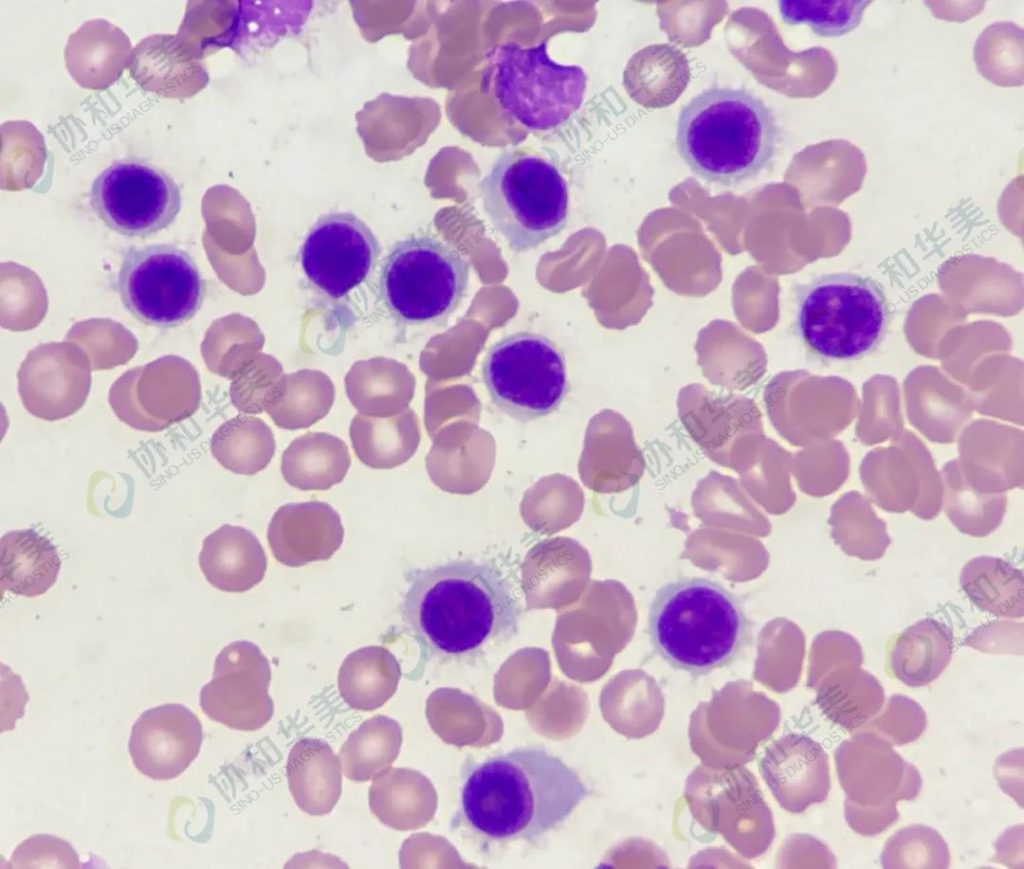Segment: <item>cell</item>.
<instances>
[{
	"label": "cell",
	"instance_id": "cell-1",
	"mask_svg": "<svg viewBox=\"0 0 1024 869\" xmlns=\"http://www.w3.org/2000/svg\"><path fill=\"white\" fill-rule=\"evenodd\" d=\"M407 581L403 622L432 657L472 660L518 633L521 604L509 579L492 563L450 561L416 569Z\"/></svg>",
	"mask_w": 1024,
	"mask_h": 869
},
{
	"label": "cell",
	"instance_id": "cell-2",
	"mask_svg": "<svg viewBox=\"0 0 1024 869\" xmlns=\"http://www.w3.org/2000/svg\"><path fill=\"white\" fill-rule=\"evenodd\" d=\"M589 791L547 750L517 747L475 764L460 792L463 821L483 838L533 840L562 825Z\"/></svg>",
	"mask_w": 1024,
	"mask_h": 869
},
{
	"label": "cell",
	"instance_id": "cell-3",
	"mask_svg": "<svg viewBox=\"0 0 1024 869\" xmlns=\"http://www.w3.org/2000/svg\"><path fill=\"white\" fill-rule=\"evenodd\" d=\"M780 141L776 115L743 88L711 87L682 107L676 149L692 173L722 186L757 177Z\"/></svg>",
	"mask_w": 1024,
	"mask_h": 869
},
{
	"label": "cell",
	"instance_id": "cell-4",
	"mask_svg": "<svg viewBox=\"0 0 1024 869\" xmlns=\"http://www.w3.org/2000/svg\"><path fill=\"white\" fill-rule=\"evenodd\" d=\"M648 634L671 667L702 676L730 665L750 647L753 623L741 598L721 583L682 577L656 591Z\"/></svg>",
	"mask_w": 1024,
	"mask_h": 869
},
{
	"label": "cell",
	"instance_id": "cell-5",
	"mask_svg": "<svg viewBox=\"0 0 1024 869\" xmlns=\"http://www.w3.org/2000/svg\"><path fill=\"white\" fill-rule=\"evenodd\" d=\"M478 189L491 224L515 252L539 247L566 226L567 182L554 162L530 148L505 151Z\"/></svg>",
	"mask_w": 1024,
	"mask_h": 869
},
{
	"label": "cell",
	"instance_id": "cell-6",
	"mask_svg": "<svg viewBox=\"0 0 1024 869\" xmlns=\"http://www.w3.org/2000/svg\"><path fill=\"white\" fill-rule=\"evenodd\" d=\"M795 299L803 341L828 359L853 360L870 353L891 318L882 286L854 273L820 275L799 285Z\"/></svg>",
	"mask_w": 1024,
	"mask_h": 869
},
{
	"label": "cell",
	"instance_id": "cell-7",
	"mask_svg": "<svg viewBox=\"0 0 1024 869\" xmlns=\"http://www.w3.org/2000/svg\"><path fill=\"white\" fill-rule=\"evenodd\" d=\"M469 278L470 264L452 244L433 235H411L384 259L380 293L403 323H442L463 301Z\"/></svg>",
	"mask_w": 1024,
	"mask_h": 869
},
{
	"label": "cell",
	"instance_id": "cell-8",
	"mask_svg": "<svg viewBox=\"0 0 1024 869\" xmlns=\"http://www.w3.org/2000/svg\"><path fill=\"white\" fill-rule=\"evenodd\" d=\"M587 75L552 60L543 40L533 47L505 43L496 52L493 92L502 112L533 131L558 127L581 107Z\"/></svg>",
	"mask_w": 1024,
	"mask_h": 869
},
{
	"label": "cell",
	"instance_id": "cell-9",
	"mask_svg": "<svg viewBox=\"0 0 1024 869\" xmlns=\"http://www.w3.org/2000/svg\"><path fill=\"white\" fill-rule=\"evenodd\" d=\"M482 378L494 405L522 422L556 411L569 387L563 352L546 336L527 331L505 336L489 348Z\"/></svg>",
	"mask_w": 1024,
	"mask_h": 869
},
{
	"label": "cell",
	"instance_id": "cell-10",
	"mask_svg": "<svg viewBox=\"0 0 1024 869\" xmlns=\"http://www.w3.org/2000/svg\"><path fill=\"white\" fill-rule=\"evenodd\" d=\"M124 308L139 322L172 328L201 309L206 285L194 258L174 244L129 248L116 280Z\"/></svg>",
	"mask_w": 1024,
	"mask_h": 869
},
{
	"label": "cell",
	"instance_id": "cell-11",
	"mask_svg": "<svg viewBox=\"0 0 1024 869\" xmlns=\"http://www.w3.org/2000/svg\"><path fill=\"white\" fill-rule=\"evenodd\" d=\"M181 191L161 169L142 162L117 161L93 181L90 204L111 230L144 238L169 227L181 209Z\"/></svg>",
	"mask_w": 1024,
	"mask_h": 869
},
{
	"label": "cell",
	"instance_id": "cell-12",
	"mask_svg": "<svg viewBox=\"0 0 1024 869\" xmlns=\"http://www.w3.org/2000/svg\"><path fill=\"white\" fill-rule=\"evenodd\" d=\"M270 681L271 666L260 648L246 640L232 642L217 655L212 679L201 688V709L231 729L257 731L274 713Z\"/></svg>",
	"mask_w": 1024,
	"mask_h": 869
},
{
	"label": "cell",
	"instance_id": "cell-13",
	"mask_svg": "<svg viewBox=\"0 0 1024 869\" xmlns=\"http://www.w3.org/2000/svg\"><path fill=\"white\" fill-rule=\"evenodd\" d=\"M378 241L361 219L347 212L321 216L301 245L299 258L306 277L337 299L359 286L379 255Z\"/></svg>",
	"mask_w": 1024,
	"mask_h": 869
},
{
	"label": "cell",
	"instance_id": "cell-14",
	"mask_svg": "<svg viewBox=\"0 0 1024 869\" xmlns=\"http://www.w3.org/2000/svg\"><path fill=\"white\" fill-rule=\"evenodd\" d=\"M839 783L852 803L872 807L893 797L915 799L922 780L917 768L904 761L892 744L860 729L835 751Z\"/></svg>",
	"mask_w": 1024,
	"mask_h": 869
},
{
	"label": "cell",
	"instance_id": "cell-15",
	"mask_svg": "<svg viewBox=\"0 0 1024 869\" xmlns=\"http://www.w3.org/2000/svg\"><path fill=\"white\" fill-rule=\"evenodd\" d=\"M203 740L194 712L177 703L144 711L132 726L128 750L135 768L156 781L172 780L196 759Z\"/></svg>",
	"mask_w": 1024,
	"mask_h": 869
},
{
	"label": "cell",
	"instance_id": "cell-16",
	"mask_svg": "<svg viewBox=\"0 0 1024 869\" xmlns=\"http://www.w3.org/2000/svg\"><path fill=\"white\" fill-rule=\"evenodd\" d=\"M677 409L692 440L711 461L726 468L737 443L764 433L759 407L738 394H719L691 385L679 392Z\"/></svg>",
	"mask_w": 1024,
	"mask_h": 869
},
{
	"label": "cell",
	"instance_id": "cell-17",
	"mask_svg": "<svg viewBox=\"0 0 1024 869\" xmlns=\"http://www.w3.org/2000/svg\"><path fill=\"white\" fill-rule=\"evenodd\" d=\"M759 769L779 804L790 812H803L828 797V754L806 735L787 734L768 745Z\"/></svg>",
	"mask_w": 1024,
	"mask_h": 869
},
{
	"label": "cell",
	"instance_id": "cell-18",
	"mask_svg": "<svg viewBox=\"0 0 1024 869\" xmlns=\"http://www.w3.org/2000/svg\"><path fill=\"white\" fill-rule=\"evenodd\" d=\"M591 573L588 551L569 537L535 544L521 565V587L528 609L560 611L576 602L587 588Z\"/></svg>",
	"mask_w": 1024,
	"mask_h": 869
},
{
	"label": "cell",
	"instance_id": "cell-19",
	"mask_svg": "<svg viewBox=\"0 0 1024 869\" xmlns=\"http://www.w3.org/2000/svg\"><path fill=\"white\" fill-rule=\"evenodd\" d=\"M90 377L76 359L61 348L33 352L19 373L18 392L25 409L46 421L78 412L88 397Z\"/></svg>",
	"mask_w": 1024,
	"mask_h": 869
},
{
	"label": "cell",
	"instance_id": "cell-20",
	"mask_svg": "<svg viewBox=\"0 0 1024 869\" xmlns=\"http://www.w3.org/2000/svg\"><path fill=\"white\" fill-rule=\"evenodd\" d=\"M275 559L289 567L330 559L341 547L344 528L328 503L308 501L279 507L267 531Z\"/></svg>",
	"mask_w": 1024,
	"mask_h": 869
},
{
	"label": "cell",
	"instance_id": "cell-21",
	"mask_svg": "<svg viewBox=\"0 0 1024 869\" xmlns=\"http://www.w3.org/2000/svg\"><path fill=\"white\" fill-rule=\"evenodd\" d=\"M582 461L583 482L599 493L625 491L637 484L645 470L630 423L612 410H603L591 421Z\"/></svg>",
	"mask_w": 1024,
	"mask_h": 869
},
{
	"label": "cell",
	"instance_id": "cell-22",
	"mask_svg": "<svg viewBox=\"0 0 1024 869\" xmlns=\"http://www.w3.org/2000/svg\"><path fill=\"white\" fill-rule=\"evenodd\" d=\"M128 68L144 91L163 98H190L209 80L202 60L187 52L176 34L142 39L132 50Z\"/></svg>",
	"mask_w": 1024,
	"mask_h": 869
},
{
	"label": "cell",
	"instance_id": "cell-23",
	"mask_svg": "<svg viewBox=\"0 0 1024 869\" xmlns=\"http://www.w3.org/2000/svg\"><path fill=\"white\" fill-rule=\"evenodd\" d=\"M132 45L116 25L102 19L84 22L70 34L64 49L67 71L85 89L104 90L129 66Z\"/></svg>",
	"mask_w": 1024,
	"mask_h": 869
},
{
	"label": "cell",
	"instance_id": "cell-24",
	"mask_svg": "<svg viewBox=\"0 0 1024 869\" xmlns=\"http://www.w3.org/2000/svg\"><path fill=\"white\" fill-rule=\"evenodd\" d=\"M199 566L213 587L224 592L242 593L263 580L267 558L259 540L250 530L225 524L203 540Z\"/></svg>",
	"mask_w": 1024,
	"mask_h": 869
},
{
	"label": "cell",
	"instance_id": "cell-25",
	"mask_svg": "<svg viewBox=\"0 0 1024 869\" xmlns=\"http://www.w3.org/2000/svg\"><path fill=\"white\" fill-rule=\"evenodd\" d=\"M286 776L292 797L303 812L322 816L336 806L342 791V766L326 741L298 740L289 752Z\"/></svg>",
	"mask_w": 1024,
	"mask_h": 869
},
{
	"label": "cell",
	"instance_id": "cell-26",
	"mask_svg": "<svg viewBox=\"0 0 1024 869\" xmlns=\"http://www.w3.org/2000/svg\"><path fill=\"white\" fill-rule=\"evenodd\" d=\"M61 560L56 546L34 529L5 533L0 540V588L33 598L57 581Z\"/></svg>",
	"mask_w": 1024,
	"mask_h": 869
},
{
	"label": "cell",
	"instance_id": "cell-27",
	"mask_svg": "<svg viewBox=\"0 0 1024 869\" xmlns=\"http://www.w3.org/2000/svg\"><path fill=\"white\" fill-rule=\"evenodd\" d=\"M690 81L684 52L669 44H653L637 51L624 70L623 84L633 101L646 109L673 104Z\"/></svg>",
	"mask_w": 1024,
	"mask_h": 869
},
{
	"label": "cell",
	"instance_id": "cell-28",
	"mask_svg": "<svg viewBox=\"0 0 1024 869\" xmlns=\"http://www.w3.org/2000/svg\"><path fill=\"white\" fill-rule=\"evenodd\" d=\"M953 646V633L944 622L919 620L897 637L890 651V670L909 687L928 685L950 663Z\"/></svg>",
	"mask_w": 1024,
	"mask_h": 869
},
{
	"label": "cell",
	"instance_id": "cell-29",
	"mask_svg": "<svg viewBox=\"0 0 1024 869\" xmlns=\"http://www.w3.org/2000/svg\"><path fill=\"white\" fill-rule=\"evenodd\" d=\"M816 686V701L823 714L850 732L861 729L884 706L882 685L861 666L836 667Z\"/></svg>",
	"mask_w": 1024,
	"mask_h": 869
},
{
	"label": "cell",
	"instance_id": "cell-30",
	"mask_svg": "<svg viewBox=\"0 0 1024 869\" xmlns=\"http://www.w3.org/2000/svg\"><path fill=\"white\" fill-rule=\"evenodd\" d=\"M351 465L346 443L329 433L308 432L295 438L281 458V473L302 491L327 490L340 483Z\"/></svg>",
	"mask_w": 1024,
	"mask_h": 869
},
{
	"label": "cell",
	"instance_id": "cell-31",
	"mask_svg": "<svg viewBox=\"0 0 1024 869\" xmlns=\"http://www.w3.org/2000/svg\"><path fill=\"white\" fill-rule=\"evenodd\" d=\"M349 434L357 458L374 469L403 464L415 453L420 439L417 416L409 408L387 418L356 414Z\"/></svg>",
	"mask_w": 1024,
	"mask_h": 869
},
{
	"label": "cell",
	"instance_id": "cell-32",
	"mask_svg": "<svg viewBox=\"0 0 1024 869\" xmlns=\"http://www.w3.org/2000/svg\"><path fill=\"white\" fill-rule=\"evenodd\" d=\"M400 677V665L389 650L366 646L345 657L338 672V690L352 709L372 711L394 695Z\"/></svg>",
	"mask_w": 1024,
	"mask_h": 869
},
{
	"label": "cell",
	"instance_id": "cell-33",
	"mask_svg": "<svg viewBox=\"0 0 1024 869\" xmlns=\"http://www.w3.org/2000/svg\"><path fill=\"white\" fill-rule=\"evenodd\" d=\"M960 585L980 610L1004 618L1023 617V572L1008 561L990 556L973 558L961 570Z\"/></svg>",
	"mask_w": 1024,
	"mask_h": 869
},
{
	"label": "cell",
	"instance_id": "cell-34",
	"mask_svg": "<svg viewBox=\"0 0 1024 869\" xmlns=\"http://www.w3.org/2000/svg\"><path fill=\"white\" fill-rule=\"evenodd\" d=\"M275 448L271 428L260 418L246 414L221 424L210 441L213 457L225 469L241 475H254L265 469Z\"/></svg>",
	"mask_w": 1024,
	"mask_h": 869
},
{
	"label": "cell",
	"instance_id": "cell-35",
	"mask_svg": "<svg viewBox=\"0 0 1024 869\" xmlns=\"http://www.w3.org/2000/svg\"><path fill=\"white\" fill-rule=\"evenodd\" d=\"M402 735L399 724L384 715L365 720L339 751L346 778L366 782L385 771L396 759Z\"/></svg>",
	"mask_w": 1024,
	"mask_h": 869
},
{
	"label": "cell",
	"instance_id": "cell-36",
	"mask_svg": "<svg viewBox=\"0 0 1024 869\" xmlns=\"http://www.w3.org/2000/svg\"><path fill=\"white\" fill-rule=\"evenodd\" d=\"M973 59L978 72L990 83L1001 87L1022 86L1023 28L1012 21L989 24L975 41Z\"/></svg>",
	"mask_w": 1024,
	"mask_h": 869
},
{
	"label": "cell",
	"instance_id": "cell-37",
	"mask_svg": "<svg viewBox=\"0 0 1024 869\" xmlns=\"http://www.w3.org/2000/svg\"><path fill=\"white\" fill-rule=\"evenodd\" d=\"M334 388L321 375L302 373L279 391L266 413L282 429H305L324 418L334 402Z\"/></svg>",
	"mask_w": 1024,
	"mask_h": 869
},
{
	"label": "cell",
	"instance_id": "cell-38",
	"mask_svg": "<svg viewBox=\"0 0 1024 869\" xmlns=\"http://www.w3.org/2000/svg\"><path fill=\"white\" fill-rule=\"evenodd\" d=\"M583 503V493L573 481L545 480L525 493L521 514L535 532L553 534L579 518Z\"/></svg>",
	"mask_w": 1024,
	"mask_h": 869
},
{
	"label": "cell",
	"instance_id": "cell-39",
	"mask_svg": "<svg viewBox=\"0 0 1024 869\" xmlns=\"http://www.w3.org/2000/svg\"><path fill=\"white\" fill-rule=\"evenodd\" d=\"M135 398L146 417L171 426L198 410L201 390L191 373L179 378L154 375L141 385L139 392L135 386Z\"/></svg>",
	"mask_w": 1024,
	"mask_h": 869
},
{
	"label": "cell",
	"instance_id": "cell-40",
	"mask_svg": "<svg viewBox=\"0 0 1024 869\" xmlns=\"http://www.w3.org/2000/svg\"><path fill=\"white\" fill-rule=\"evenodd\" d=\"M870 0H781L779 13L791 26L806 24L818 36L838 37L861 22Z\"/></svg>",
	"mask_w": 1024,
	"mask_h": 869
},
{
	"label": "cell",
	"instance_id": "cell-41",
	"mask_svg": "<svg viewBox=\"0 0 1024 869\" xmlns=\"http://www.w3.org/2000/svg\"><path fill=\"white\" fill-rule=\"evenodd\" d=\"M378 367L358 366L346 380L347 396L360 414L387 418L407 409L412 398L411 387L393 375L379 372Z\"/></svg>",
	"mask_w": 1024,
	"mask_h": 869
},
{
	"label": "cell",
	"instance_id": "cell-42",
	"mask_svg": "<svg viewBox=\"0 0 1024 869\" xmlns=\"http://www.w3.org/2000/svg\"><path fill=\"white\" fill-rule=\"evenodd\" d=\"M883 868H948L950 852L941 834L932 827L913 824L899 829L885 843Z\"/></svg>",
	"mask_w": 1024,
	"mask_h": 869
},
{
	"label": "cell",
	"instance_id": "cell-43",
	"mask_svg": "<svg viewBox=\"0 0 1024 869\" xmlns=\"http://www.w3.org/2000/svg\"><path fill=\"white\" fill-rule=\"evenodd\" d=\"M411 779L410 771L390 768L376 776L369 787L370 810L388 827L398 830L410 828Z\"/></svg>",
	"mask_w": 1024,
	"mask_h": 869
},
{
	"label": "cell",
	"instance_id": "cell-44",
	"mask_svg": "<svg viewBox=\"0 0 1024 869\" xmlns=\"http://www.w3.org/2000/svg\"><path fill=\"white\" fill-rule=\"evenodd\" d=\"M926 726L927 717L922 707L908 696L895 694L861 729L879 735L892 745H905L918 739Z\"/></svg>",
	"mask_w": 1024,
	"mask_h": 869
},
{
	"label": "cell",
	"instance_id": "cell-45",
	"mask_svg": "<svg viewBox=\"0 0 1024 869\" xmlns=\"http://www.w3.org/2000/svg\"><path fill=\"white\" fill-rule=\"evenodd\" d=\"M844 508L835 516L836 539L842 549L850 556L862 560H876L883 556L888 539L877 523H874L867 511L862 508Z\"/></svg>",
	"mask_w": 1024,
	"mask_h": 869
},
{
	"label": "cell",
	"instance_id": "cell-46",
	"mask_svg": "<svg viewBox=\"0 0 1024 869\" xmlns=\"http://www.w3.org/2000/svg\"><path fill=\"white\" fill-rule=\"evenodd\" d=\"M79 856L64 839L36 834L13 851L8 868H80Z\"/></svg>",
	"mask_w": 1024,
	"mask_h": 869
},
{
	"label": "cell",
	"instance_id": "cell-47",
	"mask_svg": "<svg viewBox=\"0 0 1024 869\" xmlns=\"http://www.w3.org/2000/svg\"><path fill=\"white\" fill-rule=\"evenodd\" d=\"M862 663V647L851 634L839 630L826 631L814 643L810 684L816 686L836 667L861 666Z\"/></svg>",
	"mask_w": 1024,
	"mask_h": 869
},
{
	"label": "cell",
	"instance_id": "cell-48",
	"mask_svg": "<svg viewBox=\"0 0 1024 869\" xmlns=\"http://www.w3.org/2000/svg\"><path fill=\"white\" fill-rule=\"evenodd\" d=\"M134 378L124 376L109 392V404L117 418L133 429L145 432H159L170 426L147 418L135 399Z\"/></svg>",
	"mask_w": 1024,
	"mask_h": 869
},
{
	"label": "cell",
	"instance_id": "cell-49",
	"mask_svg": "<svg viewBox=\"0 0 1024 869\" xmlns=\"http://www.w3.org/2000/svg\"><path fill=\"white\" fill-rule=\"evenodd\" d=\"M900 797H893L883 804L863 807L845 799L844 815L849 827L856 833L875 836L885 831L898 819L897 802Z\"/></svg>",
	"mask_w": 1024,
	"mask_h": 869
}]
</instances>
